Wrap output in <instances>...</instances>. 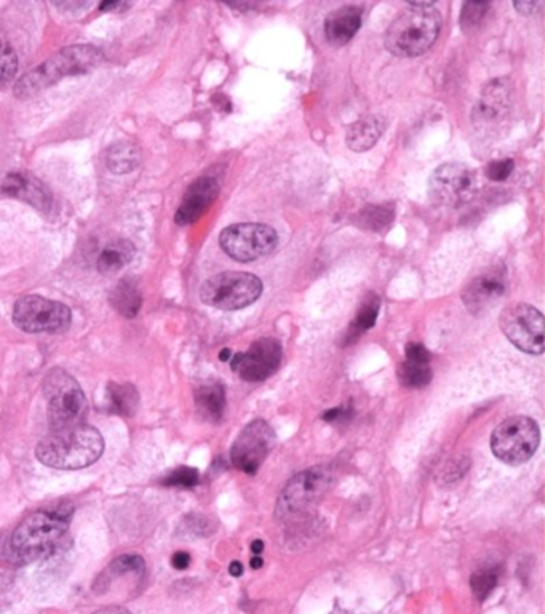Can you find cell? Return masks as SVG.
Listing matches in <instances>:
<instances>
[{"instance_id":"cell-25","label":"cell","mask_w":545,"mask_h":614,"mask_svg":"<svg viewBox=\"0 0 545 614\" xmlns=\"http://www.w3.org/2000/svg\"><path fill=\"white\" fill-rule=\"evenodd\" d=\"M141 164L140 149L132 143L114 144L108 151V167L112 173L125 175Z\"/></svg>"},{"instance_id":"cell-39","label":"cell","mask_w":545,"mask_h":614,"mask_svg":"<svg viewBox=\"0 0 545 614\" xmlns=\"http://www.w3.org/2000/svg\"><path fill=\"white\" fill-rule=\"evenodd\" d=\"M343 416V408H333V410L327 411L325 415H323V419L331 423V421H336V419L341 418Z\"/></svg>"},{"instance_id":"cell-38","label":"cell","mask_w":545,"mask_h":614,"mask_svg":"<svg viewBox=\"0 0 545 614\" xmlns=\"http://www.w3.org/2000/svg\"><path fill=\"white\" fill-rule=\"evenodd\" d=\"M93 614H132L130 611L125 610L122 607H106L101 610L95 611Z\"/></svg>"},{"instance_id":"cell-40","label":"cell","mask_w":545,"mask_h":614,"mask_svg":"<svg viewBox=\"0 0 545 614\" xmlns=\"http://www.w3.org/2000/svg\"><path fill=\"white\" fill-rule=\"evenodd\" d=\"M229 573L234 578H239V576L243 575V565L240 562H232L231 567H229Z\"/></svg>"},{"instance_id":"cell-37","label":"cell","mask_w":545,"mask_h":614,"mask_svg":"<svg viewBox=\"0 0 545 614\" xmlns=\"http://www.w3.org/2000/svg\"><path fill=\"white\" fill-rule=\"evenodd\" d=\"M514 7L522 15H533L536 12V8L539 7L538 2H515Z\"/></svg>"},{"instance_id":"cell-12","label":"cell","mask_w":545,"mask_h":614,"mask_svg":"<svg viewBox=\"0 0 545 614\" xmlns=\"http://www.w3.org/2000/svg\"><path fill=\"white\" fill-rule=\"evenodd\" d=\"M274 445L275 434L272 427L263 419H256L245 426L232 445V464L245 474H256Z\"/></svg>"},{"instance_id":"cell-23","label":"cell","mask_w":545,"mask_h":614,"mask_svg":"<svg viewBox=\"0 0 545 614\" xmlns=\"http://www.w3.org/2000/svg\"><path fill=\"white\" fill-rule=\"evenodd\" d=\"M133 255H135L133 245L127 240H119L104 248L96 266L101 274H114L127 266L133 260Z\"/></svg>"},{"instance_id":"cell-6","label":"cell","mask_w":545,"mask_h":614,"mask_svg":"<svg viewBox=\"0 0 545 614\" xmlns=\"http://www.w3.org/2000/svg\"><path fill=\"white\" fill-rule=\"evenodd\" d=\"M45 402L52 429L76 426L87 416V399L76 379L68 371L53 368L44 378Z\"/></svg>"},{"instance_id":"cell-4","label":"cell","mask_w":545,"mask_h":614,"mask_svg":"<svg viewBox=\"0 0 545 614\" xmlns=\"http://www.w3.org/2000/svg\"><path fill=\"white\" fill-rule=\"evenodd\" d=\"M103 55L92 45H71L50 56L39 68L32 69L29 74L18 80L15 85V95L21 100L31 98L50 85L60 82L64 77L87 74L100 66Z\"/></svg>"},{"instance_id":"cell-42","label":"cell","mask_w":545,"mask_h":614,"mask_svg":"<svg viewBox=\"0 0 545 614\" xmlns=\"http://www.w3.org/2000/svg\"><path fill=\"white\" fill-rule=\"evenodd\" d=\"M263 551H264L263 541H259V539H256V541H253V543H251V552H253V554L259 555Z\"/></svg>"},{"instance_id":"cell-26","label":"cell","mask_w":545,"mask_h":614,"mask_svg":"<svg viewBox=\"0 0 545 614\" xmlns=\"http://www.w3.org/2000/svg\"><path fill=\"white\" fill-rule=\"evenodd\" d=\"M379 307H381V301H379L378 296L374 293H368L362 306H360L359 312L355 315L351 330L347 333V341H354L357 336L374 327V323L378 319Z\"/></svg>"},{"instance_id":"cell-24","label":"cell","mask_w":545,"mask_h":614,"mask_svg":"<svg viewBox=\"0 0 545 614\" xmlns=\"http://www.w3.org/2000/svg\"><path fill=\"white\" fill-rule=\"evenodd\" d=\"M111 304L117 312H120V314L127 317V319H132V317H135V315L140 312L143 300H141L140 290L136 288L133 282H130V280H122V282L112 290Z\"/></svg>"},{"instance_id":"cell-32","label":"cell","mask_w":545,"mask_h":614,"mask_svg":"<svg viewBox=\"0 0 545 614\" xmlns=\"http://www.w3.org/2000/svg\"><path fill=\"white\" fill-rule=\"evenodd\" d=\"M199 483V471L194 467H178L162 480L165 487L194 488Z\"/></svg>"},{"instance_id":"cell-16","label":"cell","mask_w":545,"mask_h":614,"mask_svg":"<svg viewBox=\"0 0 545 614\" xmlns=\"http://www.w3.org/2000/svg\"><path fill=\"white\" fill-rule=\"evenodd\" d=\"M219 196V186L213 178L203 176L192 183L184 194L183 202L175 215L176 224L187 226L202 218Z\"/></svg>"},{"instance_id":"cell-29","label":"cell","mask_w":545,"mask_h":614,"mask_svg":"<svg viewBox=\"0 0 545 614\" xmlns=\"http://www.w3.org/2000/svg\"><path fill=\"white\" fill-rule=\"evenodd\" d=\"M18 71V56L7 37L0 34V85H5Z\"/></svg>"},{"instance_id":"cell-2","label":"cell","mask_w":545,"mask_h":614,"mask_svg":"<svg viewBox=\"0 0 545 614\" xmlns=\"http://www.w3.org/2000/svg\"><path fill=\"white\" fill-rule=\"evenodd\" d=\"M103 453V435L84 423L52 429L36 447L40 463L60 471L85 469L95 464Z\"/></svg>"},{"instance_id":"cell-36","label":"cell","mask_w":545,"mask_h":614,"mask_svg":"<svg viewBox=\"0 0 545 614\" xmlns=\"http://www.w3.org/2000/svg\"><path fill=\"white\" fill-rule=\"evenodd\" d=\"M172 565L176 570H186L191 565V555L183 551L176 552L172 557Z\"/></svg>"},{"instance_id":"cell-1","label":"cell","mask_w":545,"mask_h":614,"mask_svg":"<svg viewBox=\"0 0 545 614\" xmlns=\"http://www.w3.org/2000/svg\"><path fill=\"white\" fill-rule=\"evenodd\" d=\"M69 515L66 509L37 511L28 515L13 531L8 544V559L15 565H26L47 559L60 551L68 536Z\"/></svg>"},{"instance_id":"cell-44","label":"cell","mask_w":545,"mask_h":614,"mask_svg":"<svg viewBox=\"0 0 545 614\" xmlns=\"http://www.w3.org/2000/svg\"><path fill=\"white\" fill-rule=\"evenodd\" d=\"M219 360H221V362L231 360V351H229V349H223V351L219 352Z\"/></svg>"},{"instance_id":"cell-31","label":"cell","mask_w":545,"mask_h":614,"mask_svg":"<svg viewBox=\"0 0 545 614\" xmlns=\"http://www.w3.org/2000/svg\"><path fill=\"white\" fill-rule=\"evenodd\" d=\"M488 8H490L488 2H467V4L462 5V31L469 34V32L480 28V24H482L483 18H485L486 12H488Z\"/></svg>"},{"instance_id":"cell-3","label":"cell","mask_w":545,"mask_h":614,"mask_svg":"<svg viewBox=\"0 0 545 614\" xmlns=\"http://www.w3.org/2000/svg\"><path fill=\"white\" fill-rule=\"evenodd\" d=\"M442 26V15L434 4H410L390 24L384 44L400 58L421 56L437 42Z\"/></svg>"},{"instance_id":"cell-28","label":"cell","mask_w":545,"mask_h":614,"mask_svg":"<svg viewBox=\"0 0 545 614\" xmlns=\"http://www.w3.org/2000/svg\"><path fill=\"white\" fill-rule=\"evenodd\" d=\"M394 221V207L389 205H371L363 208L357 216V224L362 229H370L373 232L386 229Z\"/></svg>"},{"instance_id":"cell-18","label":"cell","mask_w":545,"mask_h":614,"mask_svg":"<svg viewBox=\"0 0 545 614\" xmlns=\"http://www.w3.org/2000/svg\"><path fill=\"white\" fill-rule=\"evenodd\" d=\"M362 26V8L355 5L336 8L325 20V37L333 47H344Z\"/></svg>"},{"instance_id":"cell-21","label":"cell","mask_w":545,"mask_h":614,"mask_svg":"<svg viewBox=\"0 0 545 614\" xmlns=\"http://www.w3.org/2000/svg\"><path fill=\"white\" fill-rule=\"evenodd\" d=\"M195 405L200 415L210 421H219L226 410V392L221 384H203L195 391Z\"/></svg>"},{"instance_id":"cell-35","label":"cell","mask_w":545,"mask_h":614,"mask_svg":"<svg viewBox=\"0 0 545 614\" xmlns=\"http://www.w3.org/2000/svg\"><path fill=\"white\" fill-rule=\"evenodd\" d=\"M405 354L406 360H411V362L430 363V352L422 344H408Z\"/></svg>"},{"instance_id":"cell-9","label":"cell","mask_w":545,"mask_h":614,"mask_svg":"<svg viewBox=\"0 0 545 614\" xmlns=\"http://www.w3.org/2000/svg\"><path fill=\"white\" fill-rule=\"evenodd\" d=\"M219 245L232 260L250 263L271 255L279 245V236L266 224H232L221 232Z\"/></svg>"},{"instance_id":"cell-43","label":"cell","mask_w":545,"mask_h":614,"mask_svg":"<svg viewBox=\"0 0 545 614\" xmlns=\"http://www.w3.org/2000/svg\"><path fill=\"white\" fill-rule=\"evenodd\" d=\"M263 565V559H261L259 555H256L255 559H251L250 567L253 568V570H259V568L263 567Z\"/></svg>"},{"instance_id":"cell-19","label":"cell","mask_w":545,"mask_h":614,"mask_svg":"<svg viewBox=\"0 0 545 614\" xmlns=\"http://www.w3.org/2000/svg\"><path fill=\"white\" fill-rule=\"evenodd\" d=\"M0 192L4 196L24 200L39 210H45L52 204V197L48 194L47 189L36 178L23 175V173H10L5 176V180L0 184Z\"/></svg>"},{"instance_id":"cell-10","label":"cell","mask_w":545,"mask_h":614,"mask_svg":"<svg viewBox=\"0 0 545 614\" xmlns=\"http://www.w3.org/2000/svg\"><path fill=\"white\" fill-rule=\"evenodd\" d=\"M72 315L66 304L42 296H24L13 307V323L32 335L68 330Z\"/></svg>"},{"instance_id":"cell-13","label":"cell","mask_w":545,"mask_h":614,"mask_svg":"<svg viewBox=\"0 0 545 614\" xmlns=\"http://www.w3.org/2000/svg\"><path fill=\"white\" fill-rule=\"evenodd\" d=\"M475 173L464 164H445L430 176V197L445 207H461L474 197Z\"/></svg>"},{"instance_id":"cell-8","label":"cell","mask_w":545,"mask_h":614,"mask_svg":"<svg viewBox=\"0 0 545 614\" xmlns=\"http://www.w3.org/2000/svg\"><path fill=\"white\" fill-rule=\"evenodd\" d=\"M541 442L538 424L526 416H512L502 421L491 435V450L494 456L509 464L520 466L533 458Z\"/></svg>"},{"instance_id":"cell-20","label":"cell","mask_w":545,"mask_h":614,"mask_svg":"<svg viewBox=\"0 0 545 614\" xmlns=\"http://www.w3.org/2000/svg\"><path fill=\"white\" fill-rule=\"evenodd\" d=\"M386 130V120L378 116H365L351 125L347 132V146L355 152H365L378 143Z\"/></svg>"},{"instance_id":"cell-22","label":"cell","mask_w":545,"mask_h":614,"mask_svg":"<svg viewBox=\"0 0 545 614\" xmlns=\"http://www.w3.org/2000/svg\"><path fill=\"white\" fill-rule=\"evenodd\" d=\"M109 410L120 416H133L140 407V394L130 383H111L106 389Z\"/></svg>"},{"instance_id":"cell-17","label":"cell","mask_w":545,"mask_h":614,"mask_svg":"<svg viewBox=\"0 0 545 614\" xmlns=\"http://www.w3.org/2000/svg\"><path fill=\"white\" fill-rule=\"evenodd\" d=\"M510 95H512V88H510L509 80H493L483 90L477 108H475V124L482 127V125H494L501 122L509 112Z\"/></svg>"},{"instance_id":"cell-34","label":"cell","mask_w":545,"mask_h":614,"mask_svg":"<svg viewBox=\"0 0 545 614\" xmlns=\"http://www.w3.org/2000/svg\"><path fill=\"white\" fill-rule=\"evenodd\" d=\"M515 164L512 159H502V160H494L491 164H488L486 167V176L490 178L491 181H496V183H501V181H506L512 172H514Z\"/></svg>"},{"instance_id":"cell-41","label":"cell","mask_w":545,"mask_h":614,"mask_svg":"<svg viewBox=\"0 0 545 614\" xmlns=\"http://www.w3.org/2000/svg\"><path fill=\"white\" fill-rule=\"evenodd\" d=\"M120 7H127V4H122V2H103V4L100 5L101 10H104V12H108V10H112V8Z\"/></svg>"},{"instance_id":"cell-33","label":"cell","mask_w":545,"mask_h":614,"mask_svg":"<svg viewBox=\"0 0 545 614\" xmlns=\"http://www.w3.org/2000/svg\"><path fill=\"white\" fill-rule=\"evenodd\" d=\"M144 570V559L140 555H120L112 560L109 571L112 575L120 576L127 573H140Z\"/></svg>"},{"instance_id":"cell-30","label":"cell","mask_w":545,"mask_h":614,"mask_svg":"<svg viewBox=\"0 0 545 614\" xmlns=\"http://www.w3.org/2000/svg\"><path fill=\"white\" fill-rule=\"evenodd\" d=\"M498 579V570H494V568H482V570L475 571L470 578V586H472L475 597L483 602L494 591Z\"/></svg>"},{"instance_id":"cell-15","label":"cell","mask_w":545,"mask_h":614,"mask_svg":"<svg viewBox=\"0 0 545 614\" xmlns=\"http://www.w3.org/2000/svg\"><path fill=\"white\" fill-rule=\"evenodd\" d=\"M506 292V279L501 272H485L475 277L462 292V301L472 314L480 315L490 311L493 304L501 300Z\"/></svg>"},{"instance_id":"cell-27","label":"cell","mask_w":545,"mask_h":614,"mask_svg":"<svg viewBox=\"0 0 545 614\" xmlns=\"http://www.w3.org/2000/svg\"><path fill=\"white\" fill-rule=\"evenodd\" d=\"M398 381L402 386L410 387V389H422L429 386L432 381V370L429 363L411 362L406 360L400 363L397 370Z\"/></svg>"},{"instance_id":"cell-5","label":"cell","mask_w":545,"mask_h":614,"mask_svg":"<svg viewBox=\"0 0 545 614\" xmlns=\"http://www.w3.org/2000/svg\"><path fill=\"white\" fill-rule=\"evenodd\" d=\"M335 475L325 466L311 467L299 472L282 491L275 515L282 522H296L314 512L333 485Z\"/></svg>"},{"instance_id":"cell-7","label":"cell","mask_w":545,"mask_h":614,"mask_svg":"<svg viewBox=\"0 0 545 614\" xmlns=\"http://www.w3.org/2000/svg\"><path fill=\"white\" fill-rule=\"evenodd\" d=\"M263 282L248 272H221L202 285L200 300L219 311H239L259 300Z\"/></svg>"},{"instance_id":"cell-14","label":"cell","mask_w":545,"mask_h":614,"mask_svg":"<svg viewBox=\"0 0 545 614\" xmlns=\"http://www.w3.org/2000/svg\"><path fill=\"white\" fill-rule=\"evenodd\" d=\"M282 362V344L279 339L261 338L251 344L247 352L235 354L232 370L248 383H261L279 370Z\"/></svg>"},{"instance_id":"cell-11","label":"cell","mask_w":545,"mask_h":614,"mask_svg":"<svg viewBox=\"0 0 545 614\" xmlns=\"http://www.w3.org/2000/svg\"><path fill=\"white\" fill-rule=\"evenodd\" d=\"M504 335L520 351L531 355L544 352V315L534 306L515 303L507 306L499 317Z\"/></svg>"}]
</instances>
